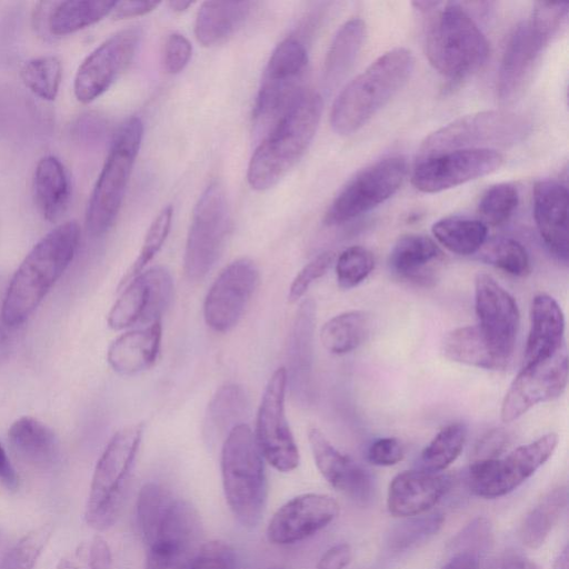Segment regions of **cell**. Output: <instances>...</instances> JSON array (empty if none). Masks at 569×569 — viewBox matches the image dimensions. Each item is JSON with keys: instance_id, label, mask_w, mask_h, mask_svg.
Instances as JSON below:
<instances>
[{"instance_id": "cell-40", "label": "cell", "mask_w": 569, "mask_h": 569, "mask_svg": "<svg viewBox=\"0 0 569 569\" xmlns=\"http://www.w3.org/2000/svg\"><path fill=\"white\" fill-rule=\"evenodd\" d=\"M467 439V428L461 422L443 427L421 452L422 469L441 472L461 453Z\"/></svg>"}, {"instance_id": "cell-60", "label": "cell", "mask_w": 569, "mask_h": 569, "mask_svg": "<svg viewBox=\"0 0 569 569\" xmlns=\"http://www.w3.org/2000/svg\"><path fill=\"white\" fill-rule=\"evenodd\" d=\"M552 568L553 569H568L569 568V556H568V547L567 546L556 557Z\"/></svg>"}, {"instance_id": "cell-30", "label": "cell", "mask_w": 569, "mask_h": 569, "mask_svg": "<svg viewBox=\"0 0 569 569\" xmlns=\"http://www.w3.org/2000/svg\"><path fill=\"white\" fill-rule=\"evenodd\" d=\"M8 440L14 453L39 469L53 467L59 459V442L54 432L36 418L23 416L10 426Z\"/></svg>"}, {"instance_id": "cell-12", "label": "cell", "mask_w": 569, "mask_h": 569, "mask_svg": "<svg viewBox=\"0 0 569 569\" xmlns=\"http://www.w3.org/2000/svg\"><path fill=\"white\" fill-rule=\"evenodd\" d=\"M558 436L549 432L507 456L475 460L468 468L470 490L478 497H503L530 478L555 452Z\"/></svg>"}, {"instance_id": "cell-26", "label": "cell", "mask_w": 569, "mask_h": 569, "mask_svg": "<svg viewBox=\"0 0 569 569\" xmlns=\"http://www.w3.org/2000/svg\"><path fill=\"white\" fill-rule=\"evenodd\" d=\"M533 218L547 249L568 260V190L553 180L537 181L532 190Z\"/></svg>"}, {"instance_id": "cell-9", "label": "cell", "mask_w": 569, "mask_h": 569, "mask_svg": "<svg viewBox=\"0 0 569 569\" xmlns=\"http://www.w3.org/2000/svg\"><path fill=\"white\" fill-rule=\"evenodd\" d=\"M528 119L507 110L467 114L430 133L419 148L418 159L460 149L507 147L525 139Z\"/></svg>"}, {"instance_id": "cell-46", "label": "cell", "mask_w": 569, "mask_h": 569, "mask_svg": "<svg viewBox=\"0 0 569 569\" xmlns=\"http://www.w3.org/2000/svg\"><path fill=\"white\" fill-rule=\"evenodd\" d=\"M112 555L108 542L94 536L66 553L56 569H111Z\"/></svg>"}, {"instance_id": "cell-53", "label": "cell", "mask_w": 569, "mask_h": 569, "mask_svg": "<svg viewBox=\"0 0 569 569\" xmlns=\"http://www.w3.org/2000/svg\"><path fill=\"white\" fill-rule=\"evenodd\" d=\"M405 449L399 439L383 437L371 442L367 450V459L375 466H393L402 460Z\"/></svg>"}, {"instance_id": "cell-33", "label": "cell", "mask_w": 569, "mask_h": 569, "mask_svg": "<svg viewBox=\"0 0 569 569\" xmlns=\"http://www.w3.org/2000/svg\"><path fill=\"white\" fill-rule=\"evenodd\" d=\"M442 257L437 243L423 234H405L393 244L389 254V267L400 278L428 281L432 277L431 266Z\"/></svg>"}, {"instance_id": "cell-10", "label": "cell", "mask_w": 569, "mask_h": 569, "mask_svg": "<svg viewBox=\"0 0 569 569\" xmlns=\"http://www.w3.org/2000/svg\"><path fill=\"white\" fill-rule=\"evenodd\" d=\"M139 533L146 547V569H186L201 546L202 523L197 509L174 496Z\"/></svg>"}, {"instance_id": "cell-25", "label": "cell", "mask_w": 569, "mask_h": 569, "mask_svg": "<svg viewBox=\"0 0 569 569\" xmlns=\"http://www.w3.org/2000/svg\"><path fill=\"white\" fill-rule=\"evenodd\" d=\"M308 439L319 472L336 490L360 502L370 499L372 478L362 466L339 451L317 428L309 430Z\"/></svg>"}, {"instance_id": "cell-47", "label": "cell", "mask_w": 569, "mask_h": 569, "mask_svg": "<svg viewBox=\"0 0 569 569\" xmlns=\"http://www.w3.org/2000/svg\"><path fill=\"white\" fill-rule=\"evenodd\" d=\"M375 268V258L370 250L362 246L345 249L336 262V276L341 289H351L360 284Z\"/></svg>"}, {"instance_id": "cell-6", "label": "cell", "mask_w": 569, "mask_h": 569, "mask_svg": "<svg viewBox=\"0 0 569 569\" xmlns=\"http://www.w3.org/2000/svg\"><path fill=\"white\" fill-rule=\"evenodd\" d=\"M142 433V423L121 428L98 459L84 510V520L92 529L107 530L120 517Z\"/></svg>"}, {"instance_id": "cell-42", "label": "cell", "mask_w": 569, "mask_h": 569, "mask_svg": "<svg viewBox=\"0 0 569 569\" xmlns=\"http://www.w3.org/2000/svg\"><path fill=\"white\" fill-rule=\"evenodd\" d=\"M24 86L37 97L51 101L59 91L62 77L60 60L42 56L27 61L20 72Z\"/></svg>"}, {"instance_id": "cell-16", "label": "cell", "mask_w": 569, "mask_h": 569, "mask_svg": "<svg viewBox=\"0 0 569 569\" xmlns=\"http://www.w3.org/2000/svg\"><path fill=\"white\" fill-rule=\"evenodd\" d=\"M567 382L566 345L545 359L523 363L502 400L501 420L511 422L533 406L558 398L565 391Z\"/></svg>"}, {"instance_id": "cell-31", "label": "cell", "mask_w": 569, "mask_h": 569, "mask_svg": "<svg viewBox=\"0 0 569 569\" xmlns=\"http://www.w3.org/2000/svg\"><path fill=\"white\" fill-rule=\"evenodd\" d=\"M252 6L251 1H204L194 21L198 42L203 47L224 42L242 26Z\"/></svg>"}, {"instance_id": "cell-39", "label": "cell", "mask_w": 569, "mask_h": 569, "mask_svg": "<svg viewBox=\"0 0 569 569\" xmlns=\"http://www.w3.org/2000/svg\"><path fill=\"white\" fill-rule=\"evenodd\" d=\"M432 233L449 251L470 256L477 253L486 242L488 229L481 220L452 216L435 222Z\"/></svg>"}, {"instance_id": "cell-54", "label": "cell", "mask_w": 569, "mask_h": 569, "mask_svg": "<svg viewBox=\"0 0 569 569\" xmlns=\"http://www.w3.org/2000/svg\"><path fill=\"white\" fill-rule=\"evenodd\" d=\"M507 443L508 437L502 430L489 431L478 441L473 452V461L500 457Z\"/></svg>"}, {"instance_id": "cell-7", "label": "cell", "mask_w": 569, "mask_h": 569, "mask_svg": "<svg viewBox=\"0 0 569 569\" xmlns=\"http://www.w3.org/2000/svg\"><path fill=\"white\" fill-rule=\"evenodd\" d=\"M142 137L143 123L138 117L128 118L116 131L86 211V228L91 237L106 234L114 223Z\"/></svg>"}, {"instance_id": "cell-15", "label": "cell", "mask_w": 569, "mask_h": 569, "mask_svg": "<svg viewBox=\"0 0 569 569\" xmlns=\"http://www.w3.org/2000/svg\"><path fill=\"white\" fill-rule=\"evenodd\" d=\"M286 370L280 367L266 386L258 409L254 435L262 457L280 472L295 470L300 461L299 450L286 418Z\"/></svg>"}, {"instance_id": "cell-51", "label": "cell", "mask_w": 569, "mask_h": 569, "mask_svg": "<svg viewBox=\"0 0 569 569\" xmlns=\"http://www.w3.org/2000/svg\"><path fill=\"white\" fill-rule=\"evenodd\" d=\"M335 261V252L323 251L309 261L295 277L289 288L288 300L298 301L312 282L327 273Z\"/></svg>"}, {"instance_id": "cell-62", "label": "cell", "mask_w": 569, "mask_h": 569, "mask_svg": "<svg viewBox=\"0 0 569 569\" xmlns=\"http://www.w3.org/2000/svg\"><path fill=\"white\" fill-rule=\"evenodd\" d=\"M268 569H286V567L281 566V565H276V566H272Z\"/></svg>"}, {"instance_id": "cell-44", "label": "cell", "mask_w": 569, "mask_h": 569, "mask_svg": "<svg viewBox=\"0 0 569 569\" xmlns=\"http://www.w3.org/2000/svg\"><path fill=\"white\" fill-rule=\"evenodd\" d=\"M518 203L519 194L513 184L497 183L482 194L478 204V213L486 226H500L509 220Z\"/></svg>"}, {"instance_id": "cell-52", "label": "cell", "mask_w": 569, "mask_h": 569, "mask_svg": "<svg viewBox=\"0 0 569 569\" xmlns=\"http://www.w3.org/2000/svg\"><path fill=\"white\" fill-rule=\"evenodd\" d=\"M192 53L190 41L181 33L169 34L163 46V67L170 74L181 72L188 64Z\"/></svg>"}, {"instance_id": "cell-5", "label": "cell", "mask_w": 569, "mask_h": 569, "mask_svg": "<svg viewBox=\"0 0 569 569\" xmlns=\"http://www.w3.org/2000/svg\"><path fill=\"white\" fill-rule=\"evenodd\" d=\"M220 467L229 509L243 527L256 528L267 502V477L263 457L247 423L234 427L226 436Z\"/></svg>"}, {"instance_id": "cell-55", "label": "cell", "mask_w": 569, "mask_h": 569, "mask_svg": "<svg viewBox=\"0 0 569 569\" xmlns=\"http://www.w3.org/2000/svg\"><path fill=\"white\" fill-rule=\"evenodd\" d=\"M352 559L350 545L346 542L330 547L320 557L316 569H345Z\"/></svg>"}, {"instance_id": "cell-3", "label": "cell", "mask_w": 569, "mask_h": 569, "mask_svg": "<svg viewBox=\"0 0 569 569\" xmlns=\"http://www.w3.org/2000/svg\"><path fill=\"white\" fill-rule=\"evenodd\" d=\"M321 112V96L303 89L250 158L247 180L253 190L272 188L296 166L316 134Z\"/></svg>"}, {"instance_id": "cell-43", "label": "cell", "mask_w": 569, "mask_h": 569, "mask_svg": "<svg viewBox=\"0 0 569 569\" xmlns=\"http://www.w3.org/2000/svg\"><path fill=\"white\" fill-rule=\"evenodd\" d=\"M51 535L50 523L26 533L1 558L0 569H33Z\"/></svg>"}, {"instance_id": "cell-59", "label": "cell", "mask_w": 569, "mask_h": 569, "mask_svg": "<svg viewBox=\"0 0 569 569\" xmlns=\"http://www.w3.org/2000/svg\"><path fill=\"white\" fill-rule=\"evenodd\" d=\"M501 569H541L537 563L530 559L520 556L511 555L508 556L502 563Z\"/></svg>"}, {"instance_id": "cell-41", "label": "cell", "mask_w": 569, "mask_h": 569, "mask_svg": "<svg viewBox=\"0 0 569 569\" xmlns=\"http://www.w3.org/2000/svg\"><path fill=\"white\" fill-rule=\"evenodd\" d=\"M477 253L481 261L515 277H526L531 271L526 248L511 238L487 239Z\"/></svg>"}, {"instance_id": "cell-1", "label": "cell", "mask_w": 569, "mask_h": 569, "mask_svg": "<svg viewBox=\"0 0 569 569\" xmlns=\"http://www.w3.org/2000/svg\"><path fill=\"white\" fill-rule=\"evenodd\" d=\"M80 239L76 221L57 226L24 257L7 288L1 319L9 328L26 322L73 260Z\"/></svg>"}, {"instance_id": "cell-48", "label": "cell", "mask_w": 569, "mask_h": 569, "mask_svg": "<svg viewBox=\"0 0 569 569\" xmlns=\"http://www.w3.org/2000/svg\"><path fill=\"white\" fill-rule=\"evenodd\" d=\"M442 523L443 516L440 513L412 519L402 523V526L396 530L391 538V545L397 549H407L417 546L419 542L437 533Z\"/></svg>"}, {"instance_id": "cell-2", "label": "cell", "mask_w": 569, "mask_h": 569, "mask_svg": "<svg viewBox=\"0 0 569 569\" xmlns=\"http://www.w3.org/2000/svg\"><path fill=\"white\" fill-rule=\"evenodd\" d=\"M412 6L426 17L425 52L439 73L459 80L486 62L489 43L461 3L416 1Z\"/></svg>"}, {"instance_id": "cell-17", "label": "cell", "mask_w": 569, "mask_h": 569, "mask_svg": "<svg viewBox=\"0 0 569 569\" xmlns=\"http://www.w3.org/2000/svg\"><path fill=\"white\" fill-rule=\"evenodd\" d=\"M142 37L139 27H129L110 36L80 64L73 92L81 103L103 94L131 63Z\"/></svg>"}, {"instance_id": "cell-18", "label": "cell", "mask_w": 569, "mask_h": 569, "mask_svg": "<svg viewBox=\"0 0 569 569\" xmlns=\"http://www.w3.org/2000/svg\"><path fill=\"white\" fill-rule=\"evenodd\" d=\"M502 162L503 156L496 149L447 151L418 160L411 183L421 192H440L487 176Z\"/></svg>"}, {"instance_id": "cell-29", "label": "cell", "mask_w": 569, "mask_h": 569, "mask_svg": "<svg viewBox=\"0 0 569 569\" xmlns=\"http://www.w3.org/2000/svg\"><path fill=\"white\" fill-rule=\"evenodd\" d=\"M162 337L161 321L122 333L109 346L110 367L122 376L149 369L157 360Z\"/></svg>"}, {"instance_id": "cell-23", "label": "cell", "mask_w": 569, "mask_h": 569, "mask_svg": "<svg viewBox=\"0 0 569 569\" xmlns=\"http://www.w3.org/2000/svg\"><path fill=\"white\" fill-rule=\"evenodd\" d=\"M316 303L306 299L292 321L286 350L287 389L297 402L307 405L312 398L313 338Z\"/></svg>"}, {"instance_id": "cell-36", "label": "cell", "mask_w": 569, "mask_h": 569, "mask_svg": "<svg viewBox=\"0 0 569 569\" xmlns=\"http://www.w3.org/2000/svg\"><path fill=\"white\" fill-rule=\"evenodd\" d=\"M246 390L237 383L221 386L208 405L204 427L209 435H228L234 427L246 423L250 410Z\"/></svg>"}, {"instance_id": "cell-4", "label": "cell", "mask_w": 569, "mask_h": 569, "mask_svg": "<svg viewBox=\"0 0 569 569\" xmlns=\"http://www.w3.org/2000/svg\"><path fill=\"white\" fill-rule=\"evenodd\" d=\"M413 63V56L406 48H393L372 61L333 101L332 130L348 136L363 127L408 81Z\"/></svg>"}, {"instance_id": "cell-8", "label": "cell", "mask_w": 569, "mask_h": 569, "mask_svg": "<svg viewBox=\"0 0 569 569\" xmlns=\"http://www.w3.org/2000/svg\"><path fill=\"white\" fill-rule=\"evenodd\" d=\"M567 16V3L536 2L529 19L515 28L499 68L497 91L501 101L510 102L521 93L542 50Z\"/></svg>"}, {"instance_id": "cell-35", "label": "cell", "mask_w": 569, "mask_h": 569, "mask_svg": "<svg viewBox=\"0 0 569 569\" xmlns=\"http://www.w3.org/2000/svg\"><path fill=\"white\" fill-rule=\"evenodd\" d=\"M366 38V23L359 18L346 21L335 34L325 60L329 86L342 80L353 67Z\"/></svg>"}, {"instance_id": "cell-19", "label": "cell", "mask_w": 569, "mask_h": 569, "mask_svg": "<svg viewBox=\"0 0 569 569\" xmlns=\"http://www.w3.org/2000/svg\"><path fill=\"white\" fill-rule=\"evenodd\" d=\"M121 290L108 313V326L113 330L160 321L172 301L174 287L170 272L157 266L140 272Z\"/></svg>"}, {"instance_id": "cell-50", "label": "cell", "mask_w": 569, "mask_h": 569, "mask_svg": "<svg viewBox=\"0 0 569 569\" xmlns=\"http://www.w3.org/2000/svg\"><path fill=\"white\" fill-rule=\"evenodd\" d=\"M491 525L485 517H478L467 525L452 540V551L467 552L479 557L491 543Z\"/></svg>"}, {"instance_id": "cell-45", "label": "cell", "mask_w": 569, "mask_h": 569, "mask_svg": "<svg viewBox=\"0 0 569 569\" xmlns=\"http://www.w3.org/2000/svg\"><path fill=\"white\" fill-rule=\"evenodd\" d=\"M173 214L172 206H167L158 213L151 222L140 252L132 266L129 268L119 284V290L122 289L132 278L138 276L144 267L153 259L158 251L163 246L171 227Z\"/></svg>"}, {"instance_id": "cell-11", "label": "cell", "mask_w": 569, "mask_h": 569, "mask_svg": "<svg viewBox=\"0 0 569 569\" xmlns=\"http://www.w3.org/2000/svg\"><path fill=\"white\" fill-rule=\"evenodd\" d=\"M230 230L226 192L213 181L199 197L191 217L184 256V273L191 281L203 279L219 259Z\"/></svg>"}, {"instance_id": "cell-13", "label": "cell", "mask_w": 569, "mask_h": 569, "mask_svg": "<svg viewBox=\"0 0 569 569\" xmlns=\"http://www.w3.org/2000/svg\"><path fill=\"white\" fill-rule=\"evenodd\" d=\"M308 64L301 41L288 38L272 51L257 94L253 119L269 129L288 110L303 90L302 79Z\"/></svg>"}, {"instance_id": "cell-37", "label": "cell", "mask_w": 569, "mask_h": 569, "mask_svg": "<svg viewBox=\"0 0 569 569\" xmlns=\"http://www.w3.org/2000/svg\"><path fill=\"white\" fill-rule=\"evenodd\" d=\"M568 505L567 487L547 492L526 516L520 527V539L530 549H538L548 539Z\"/></svg>"}, {"instance_id": "cell-57", "label": "cell", "mask_w": 569, "mask_h": 569, "mask_svg": "<svg viewBox=\"0 0 569 569\" xmlns=\"http://www.w3.org/2000/svg\"><path fill=\"white\" fill-rule=\"evenodd\" d=\"M0 482L11 491L19 487V477L0 442Z\"/></svg>"}, {"instance_id": "cell-14", "label": "cell", "mask_w": 569, "mask_h": 569, "mask_svg": "<svg viewBox=\"0 0 569 569\" xmlns=\"http://www.w3.org/2000/svg\"><path fill=\"white\" fill-rule=\"evenodd\" d=\"M407 170V161L400 156L367 167L336 196L325 214V223L342 224L385 202L401 187Z\"/></svg>"}, {"instance_id": "cell-22", "label": "cell", "mask_w": 569, "mask_h": 569, "mask_svg": "<svg viewBox=\"0 0 569 569\" xmlns=\"http://www.w3.org/2000/svg\"><path fill=\"white\" fill-rule=\"evenodd\" d=\"M338 513L339 503L329 495H299L273 513L267 527V538L278 546L303 541L330 525Z\"/></svg>"}, {"instance_id": "cell-32", "label": "cell", "mask_w": 569, "mask_h": 569, "mask_svg": "<svg viewBox=\"0 0 569 569\" xmlns=\"http://www.w3.org/2000/svg\"><path fill=\"white\" fill-rule=\"evenodd\" d=\"M33 194L46 220L56 222L63 216L70 201V182L58 158L46 156L39 160L33 174Z\"/></svg>"}, {"instance_id": "cell-58", "label": "cell", "mask_w": 569, "mask_h": 569, "mask_svg": "<svg viewBox=\"0 0 569 569\" xmlns=\"http://www.w3.org/2000/svg\"><path fill=\"white\" fill-rule=\"evenodd\" d=\"M441 569H479V557L472 553H456Z\"/></svg>"}, {"instance_id": "cell-49", "label": "cell", "mask_w": 569, "mask_h": 569, "mask_svg": "<svg viewBox=\"0 0 569 569\" xmlns=\"http://www.w3.org/2000/svg\"><path fill=\"white\" fill-rule=\"evenodd\" d=\"M186 569H239L233 548L224 541L202 543Z\"/></svg>"}, {"instance_id": "cell-61", "label": "cell", "mask_w": 569, "mask_h": 569, "mask_svg": "<svg viewBox=\"0 0 569 569\" xmlns=\"http://www.w3.org/2000/svg\"><path fill=\"white\" fill-rule=\"evenodd\" d=\"M167 4L171 10L176 12H182L186 11L192 4V2L183 0H171Z\"/></svg>"}, {"instance_id": "cell-24", "label": "cell", "mask_w": 569, "mask_h": 569, "mask_svg": "<svg viewBox=\"0 0 569 569\" xmlns=\"http://www.w3.org/2000/svg\"><path fill=\"white\" fill-rule=\"evenodd\" d=\"M452 486V478L425 469L405 470L392 478L387 495V508L397 518H411L435 507Z\"/></svg>"}, {"instance_id": "cell-28", "label": "cell", "mask_w": 569, "mask_h": 569, "mask_svg": "<svg viewBox=\"0 0 569 569\" xmlns=\"http://www.w3.org/2000/svg\"><path fill=\"white\" fill-rule=\"evenodd\" d=\"M565 317L559 303L547 293L533 297L530 330L523 363L545 359L565 346Z\"/></svg>"}, {"instance_id": "cell-20", "label": "cell", "mask_w": 569, "mask_h": 569, "mask_svg": "<svg viewBox=\"0 0 569 569\" xmlns=\"http://www.w3.org/2000/svg\"><path fill=\"white\" fill-rule=\"evenodd\" d=\"M259 283V270L248 258L229 263L216 278L203 303L204 321L216 332H228L241 319Z\"/></svg>"}, {"instance_id": "cell-27", "label": "cell", "mask_w": 569, "mask_h": 569, "mask_svg": "<svg viewBox=\"0 0 569 569\" xmlns=\"http://www.w3.org/2000/svg\"><path fill=\"white\" fill-rule=\"evenodd\" d=\"M116 1H50L39 2L36 24L44 34L62 37L74 33L112 12Z\"/></svg>"}, {"instance_id": "cell-21", "label": "cell", "mask_w": 569, "mask_h": 569, "mask_svg": "<svg viewBox=\"0 0 569 569\" xmlns=\"http://www.w3.org/2000/svg\"><path fill=\"white\" fill-rule=\"evenodd\" d=\"M477 327L492 350L509 361L517 340L520 313L515 298L491 276L475 279Z\"/></svg>"}, {"instance_id": "cell-34", "label": "cell", "mask_w": 569, "mask_h": 569, "mask_svg": "<svg viewBox=\"0 0 569 569\" xmlns=\"http://www.w3.org/2000/svg\"><path fill=\"white\" fill-rule=\"evenodd\" d=\"M441 350L451 361L487 370L503 369L509 362L492 350L477 326L449 331L443 338Z\"/></svg>"}, {"instance_id": "cell-56", "label": "cell", "mask_w": 569, "mask_h": 569, "mask_svg": "<svg viewBox=\"0 0 569 569\" xmlns=\"http://www.w3.org/2000/svg\"><path fill=\"white\" fill-rule=\"evenodd\" d=\"M160 4L159 1L134 0L116 2L111 16L116 20L143 16L153 11Z\"/></svg>"}, {"instance_id": "cell-38", "label": "cell", "mask_w": 569, "mask_h": 569, "mask_svg": "<svg viewBox=\"0 0 569 569\" xmlns=\"http://www.w3.org/2000/svg\"><path fill=\"white\" fill-rule=\"evenodd\" d=\"M371 319L363 310H350L329 319L321 328L322 346L333 355L357 349L368 337Z\"/></svg>"}]
</instances>
